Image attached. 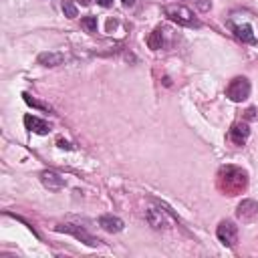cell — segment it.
<instances>
[{"label":"cell","mask_w":258,"mask_h":258,"mask_svg":"<svg viewBox=\"0 0 258 258\" xmlns=\"http://www.w3.org/2000/svg\"><path fill=\"white\" fill-rule=\"evenodd\" d=\"M97 2H99V4H101V6H105V8H107V6H111V4H113V0H97Z\"/></svg>","instance_id":"ffe728a7"},{"label":"cell","mask_w":258,"mask_h":258,"mask_svg":"<svg viewBox=\"0 0 258 258\" xmlns=\"http://www.w3.org/2000/svg\"><path fill=\"white\" fill-rule=\"evenodd\" d=\"M216 236L218 240L224 244V246H234L236 240H238V226L230 220H222L218 224V230H216Z\"/></svg>","instance_id":"5b68a950"},{"label":"cell","mask_w":258,"mask_h":258,"mask_svg":"<svg viewBox=\"0 0 258 258\" xmlns=\"http://www.w3.org/2000/svg\"><path fill=\"white\" fill-rule=\"evenodd\" d=\"M123 4H125V6H133V4H135V0H123Z\"/></svg>","instance_id":"44dd1931"},{"label":"cell","mask_w":258,"mask_h":258,"mask_svg":"<svg viewBox=\"0 0 258 258\" xmlns=\"http://www.w3.org/2000/svg\"><path fill=\"white\" fill-rule=\"evenodd\" d=\"M218 177H220V181H226L224 191H226L228 196L238 194V191H240V189L246 185V175H244V171H240L238 167H232V165L222 167Z\"/></svg>","instance_id":"6da1fadb"},{"label":"cell","mask_w":258,"mask_h":258,"mask_svg":"<svg viewBox=\"0 0 258 258\" xmlns=\"http://www.w3.org/2000/svg\"><path fill=\"white\" fill-rule=\"evenodd\" d=\"M226 97L234 103H242L250 97V81L246 77H236L226 87Z\"/></svg>","instance_id":"3957f363"},{"label":"cell","mask_w":258,"mask_h":258,"mask_svg":"<svg viewBox=\"0 0 258 258\" xmlns=\"http://www.w3.org/2000/svg\"><path fill=\"white\" fill-rule=\"evenodd\" d=\"M62 10H64V16H69V18H77V16H79L77 6H75L71 0H64V2H62Z\"/></svg>","instance_id":"2e32d148"},{"label":"cell","mask_w":258,"mask_h":258,"mask_svg":"<svg viewBox=\"0 0 258 258\" xmlns=\"http://www.w3.org/2000/svg\"><path fill=\"white\" fill-rule=\"evenodd\" d=\"M165 34H167V30L161 28V26H157V28L149 34V38H147L149 48H151V50H159V48H163V44H165Z\"/></svg>","instance_id":"4fadbf2b"},{"label":"cell","mask_w":258,"mask_h":258,"mask_svg":"<svg viewBox=\"0 0 258 258\" xmlns=\"http://www.w3.org/2000/svg\"><path fill=\"white\" fill-rule=\"evenodd\" d=\"M145 220L153 230H161V228L169 226V220H167V216L161 208H147L145 210Z\"/></svg>","instance_id":"8992f818"},{"label":"cell","mask_w":258,"mask_h":258,"mask_svg":"<svg viewBox=\"0 0 258 258\" xmlns=\"http://www.w3.org/2000/svg\"><path fill=\"white\" fill-rule=\"evenodd\" d=\"M236 216L242 222H252L258 216V202H254V200H242L238 204V208H236Z\"/></svg>","instance_id":"52a82bcc"},{"label":"cell","mask_w":258,"mask_h":258,"mask_svg":"<svg viewBox=\"0 0 258 258\" xmlns=\"http://www.w3.org/2000/svg\"><path fill=\"white\" fill-rule=\"evenodd\" d=\"M99 226L103 228V230H107V232H111V234H117V232H121L123 230V220L121 218H117V216H111V214H105V216H101L99 218Z\"/></svg>","instance_id":"30bf717a"},{"label":"cell","mask_w":258,"mask_h":258,"mask_svg":"<svg viewBox=\"0 0 258 258\" xmlns=\"http://www.w3.org/2000/svg\"><path fill=\"white\" fill-rule=\"evenodd\" d=\"M163 12H165V16H167L169 20H173V22H177V24L194 26V28L200 26V20L194 16V12H191L187 6H181V4H167V6L163 8Z\"/></svg>","instance_id":"7a4b0ae2"},{"label":"cell","mask_w":258,"mask_h":258,"mask_svg":"<svg viewBox=\"0 0 258 258\" xmlns=\"http://www.w3.org/2000/svg\"><path fill=\"white\" fill-rule=\"evenodd\" d=\"M248 135H250V129H248L246 123H234L232 129H230V139L236 145H244L246 139H248Z\"/></svg>","instance_id":"7c38bea8"},{"label":"cell","mask_w":258,"mask_h":258,"mask_svg":"<svg viewBox=\"0 0 258 258\" xmlns=\"http://www.w3.org/2000/svg\"><path fill=\"white\" fill-rule=\"evenodd\" d=\"M22 97H24L26 105H30V107H34V109H40V111H46V113H50V111H52L48 103H40V101H38V99H34L30 93H24Z\"/></svg>","instance_id":"9a60e30c"},{"label":"cell","mask_w":258,"mask_h":258,"mask_svg":"<svg viewBox=\"0 0 258 258\" xmlns=\"http://www.w3.org/2000/svg\"><path fill=\"white\" fill-rule=\"evenodd\" d=\"M36 60L42 67H58V64L64 62V54L62 52H54V50H46V52H40Z\"/></svg>","instance_id":"8fae6325"},{"label":"cell","mask_w":258,"mask_h":258,"mask_svg":"<svg viewBox=\"0 0 258 258\" xmlns=\"http://www.w3.org/2000/svg\"><path fill=\"white\" fill-rule=\"evenodd\" d=\"M40 183L46 187V189H50V191H58V189H62L64 187V179L56 173V171H50V169H44V171H40Z\"/></svg>","instance_id":"ba28073f"},{"label":"cell","mask_w":258,"mask_h":258,"mask_svg":"<svg viewBox=\"0 0 258 258\" xmlns=\"http://www.w3.org/2000/svg\"><path fill=\"white\" fill-rule=\"evenodd\" d=\"M246 119H258V109L256 107H250L246 111Z\"/></svg>","instance_id":"ac0fdd59"},{"label":"cell","mask_w":258,"mask_h":258,"mask_svg":"<svg viewBox=\"0 0 258 258\" xmlns=\"http://www.w3.org/2000/svg\"><path fill=\"white\" fill-rule=\"evenodd\" d=\"M54 230H56V232H64V234H71V236H75L77 240L85 242L87 246H99V244H101L99 238L91 236L87 230H83L81 226H75V224H58Z\"/></svg>","instance_id":"277c9868"},{"label":"cell","mask_w":258,"mask_h":258,"mask_svg":"<svg viewBox=\"0 0 258 258\" xmlns=\"http://www.w3.org/2000/svg\"><path fill=\"white\" fill-rule=\"evenodd\" d=\"M24 125H26L28 131L38 133V135H46V133H50V125H48L46 121L34 117V115H24Z\"/></svg>","instance_id":"9c48e42d"},{"label":"cell","mask_w":258,"mask_h":258,"mask_svg":"<svg viewBox=\"0 0 258 258\" xmlns=\"http://www.w3.org/2000/svg\"><path fill=\"white\" fill-rule=\"evenodd\" d=\"M81 24L89 30V32H97V16H85L81 20Z\"/></svg>","instance_id":"e0dca14e"},{"label":"cell","mask_w":258,"mask_h":258,"mask_svg":"<svg viewBox=\"0 0 258 258\" xmlns=\"http://www.w3.org/2000/svg\"><path fill=\"white\" fill-rule=\"evenodd\" d=\"M234 32H236V36H238L242 42H254V40H256V36H254V32H252V26H250V24H236V26H234Z\"/></svg>","instance_id":"5bb4252c"},{"label":"cell","mask_w":258,"mask_h":258,"mask_svg":"<svg viewBox=\"0 0 258 258\" xmlns=\"http://www.w3.org/2000/svg\"><path fill=\"white\" fill-rule=\"evenodd\" d=\"M56 145H58L60 149H73V145H71L69 141H64V139H58V141H56Z\"/></svg>","instance_id":"d6986e66"}]
</instances>
